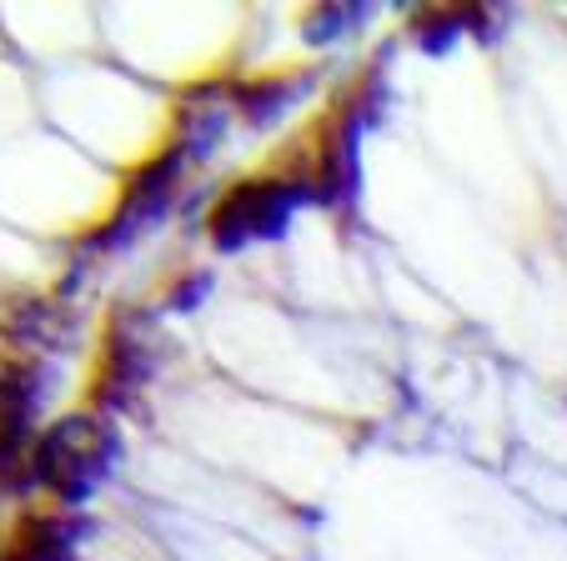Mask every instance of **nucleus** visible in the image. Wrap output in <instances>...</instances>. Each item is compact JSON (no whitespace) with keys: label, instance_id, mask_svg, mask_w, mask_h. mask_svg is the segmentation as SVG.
<instances>
[{"label":"nucleus","instance_id":"1","mask_svg":"<svg viewBox=\"0 0 567 561\" xmlns=\"http://www.w3.org/2000/svg\"><path fill=\"white\" fill-rule=\"evenodd\" d=\"M281 191L277 186H251V191H241V196H231V206L221 211V231L226 236H251V231H267L271 221H281Z\"/></svg>","mask_w":567,"mask_h":561}]
</instances>
